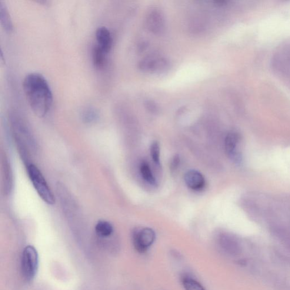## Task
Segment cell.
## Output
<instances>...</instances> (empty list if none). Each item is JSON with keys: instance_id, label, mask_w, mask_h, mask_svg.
Masks as SVG:
<instances>
[{"instance_id": "obj_13", "label": "cell", "mask_w": 290, "mask_h": 290, "mask_svg": "<svg viewBox=\"0 0 290 290\" xmlns=\"http://www.w3.org/2000/svg\"><path fill=\"white\" fill-rule=\"evenodd\" d=\"M140 172L143 179L152 185H156V180L153 175L151 168L148 163L146 162H142L140 166Z\"/></svg>"}, {"instance_id": "obj_1", "label": "cell", "mask_w": 290, "mask_h": 290, "mask_svg": "<svg viewBox=\"0 0 290 290\" xmlns=\"http://www.w3.org/2000/svg\"><path fill=\"white\" fill-rule=\"evenodd\" d=\"M23 88L33 112L39 117H44L53 102L51 88L45 76L38 73H30L23 80Z\"/></svg>"}, {"instance_id": "obj_10", "label": "cell", "mask_w": 290, "mask_h": 290, "mask_svg": "<svg viewBox=\"0 0 290 290\" xmlns=\"http://www.w3.org/2000/svg\"><path fill=\"white\" fill-rule=\"evenodd\" d=\"M107 53H106L97 45L94 46L92 49V61L95 67L98 69H101L104 66L106 62V55Z\"/></svg>"}, {"instance_id": "obj_7", "label": "cell", "mask_w": 290, "mask_h": 290, "mask_svg": "<svg viewBox=\"0 0 290 290\" xmlns=\"http://www.w3.org/2000/svg\"><path fill=\"white\" fill-rule=\"evenodd\" d=\"M186 185L193 191H201L205 185V180L201 173L196 170H190L184 176Z\"/></svg>"}, {"instance_id": "obj_6", "label": "cell", "mask_w": 290, "mask_h": 290, "mask_svg": "<svg viewBox=\"0 0 290 290\" xmlns=\"http://www.w3.org/2000/svg\"><path fill=\"white\" fill-rule=\"evenodd\" d=\"M168 62L165 59L151 57L140 62L139 68L143 71L163 72L168 68Z\"/></svg>"}, {"instance_id": "obj_15", "label": "cell", "mask_w": 290, "mask_h": 290, "mask_svg": "<svg viewBox=\"0 0 290 290\" xmlns=\"http://www.w3.org/2000/svg\"><path fill=\"white\" fill-rule=\"evenodd\" d=\"M98 118V113L94 108H89L85 110L82 115L83 121L86 123L94 122Z\"/></svg>"}, {"instance_id": "obj_2", "label": "cell", "mask_w": 290, "mask_h": 290, "mask_svg": "<svg viewBox=\"0 0 290 290\" xmlns=\"http://www.w3.org/2000/svg\"><path fill=\"white\" fill-rule=\"evenodd\" d=\"M28 172L33 186L41 198L46 204L53 205L55 203V197L50 189L44 176L34 165L28 166Z\"/></svg>"}, {"instance_id": "obj_5", "label": "cell", "mask_w": 290, "mask_h": 290, "mask_svg": "<svg viewBox=\"0 0 290 290\" xmlns=\"http://www.w3.org/2000/svg\"><path fill=\"white\" fill-rule=\"evenodd\" d=\"M240 137L238 133L231 132L227 135L225 139V149L229 157L235 163H241L242 155L238 150Z\"/></svg>"}, {"instance_id": "obj_12", "label": "cell", "mask_w": 290, "mask_h": 290, "mask_svg": "<svg viewBox=\"0 0 290 290\" xmlns=\"http://www.w3.org/2000/svg\"><path fill=\"white\" fill-rule=\"evenodd\" d=\"M95 229L96 234L102 238L108 237L113 231L111 223L105 221H99L96 225Z\"/></svg>"}, {"instance_id": "obj_16", "label": "cell", "mask_w": 290, "mask_h": 290, "mask_svg": "<svg viewBox=\"0 0 290 290\" xmlns=\"http://www.w3.org/2000/svg\"><path fill=\"white\" fill-rule=\"evenodd\" d=\"M151 154L156 165L160 166V146L156 141L153 142L151 146Z\"/></svg>"}, {"instance_id": "obj_4", "label": "cell", "mask_w": 290, "mask_h": 290, "mask_svg": "<svg viewBox=\"0 0 290 290\" xmlns=\"http://www.w3.org/2000/svg\"><path fill=\"white\" fill-rule=\"evenodd\" d=\"M155 234L151 228L136 229L133 232L132 241L136 251L143 253L148 251L154 243Z\"/></svg>"}, {"instance_id": "obj_8", "label": "cell", "mask_w": 290, "mask_h": 290, "mask_svg": "<svg viewBox=\"0 0 290 290\" xmlns=\"http://www.w3.org/2000/svg\"><path fill=\"white\" fill-rule=\"evenodd\" d=\"M96 39L97 45L106 53L111 51L112 46V37L111 32L106 27H101L96 30Z\"/></svg>"}, {"instance_id": "obj_17", "label": "cell", "mask_w": 290, "mask_h": 290, "mask_svg": "<svg viewBox=\"0 0 290 290\" xmlns=\"http://www.w3.org/2000/svg\"><path fill=\"white\" fill-rule=\"evenodd\" d=\"M180 164V158L178 155L173 156L171 163V169L172 171H175L178 168Z\"/></svg>"}, {"instance_id": "obj_11", "label": "cell", "mask_w": 290, "mask_h": 290, "mask_svg": "<svg viewBox=\"0 0 290 290\" xmlns=\"http://www.w3.org/2000/svg\"><path fill=\"white\" fill-rule=\"evenodd\" d=\"M0 20H1L3 28L6 31H12L13 26L11 16H10L7 8L2 2L0 3Z\"/></svg>"}, {"instance_id": "obj_14", "label": "cell", "mask_w": 290, "mask_h": 290, "mask_svg": "<svg viewBox=\"0 0 290 290\" xmlns=\"http://www.w3.org/2000/svg\"><path fill=\"white\" fill-rule=\"evenodd\" d=\"M182 283L185 290H205L198 282L188 276H183Z\"/></svg>"}, {"instance_id": "obj_9", "label": "cell", "mask_w": 290, "mask_h": 290, "mask_svg": "<svg viewBox=\"0 0 290 290\" xmlns=\"http://www.w3.org/2000/svg\"><path fill=\"white\" fill-rule=\"evenodd\" d=\"M146 23L150 31L155 34L161 32L164 28V19L158 11H153L150 13Z\"/></svg>"}, {"instance_id": "obj_3", "label": "cell", "mask_w": 290, "mask_h": 290, "mask_svg": "<svg viewBox=\"0 0 290 290\" xmlns=\"http://www.w3.org/2000/svg\"><path fill=\"white\" fill-rule=\"evenodd\" d=\"M39 255L37 251L32 245L26 246L22 252L21 270L23 277L28 281L34 279L38 272Z\"/></svg>"}]
</instances>
